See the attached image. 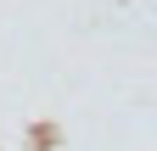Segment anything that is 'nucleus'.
Listing matches in <instances>:
<instances>
[]
</instances>
